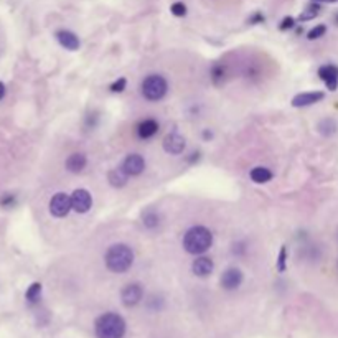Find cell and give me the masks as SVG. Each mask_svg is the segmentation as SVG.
I'll return each mask as SVG.
<instances>
[{
	"label": "cell",
	"mask_w": 338,
	"mask_h": 338,
	"mask_svg": "<svg viewBox=\"0 0 338 338\" xmlns=\"http://www.w3.org/2000/svg\"><path fill=\"white\" fill-rule=\"evenodd\" d=\"M104 262L111 273L122 274L125 271H129L132 264H134V253H132V249L127 244H112L104 256Z\"/></svg>",
	"instance_id": "6da1fadb"
},
{
	"label": "cell",
	"mask_w": 338,
	"mask_h": 338,
	"mask_svg": "<svg viewBox=\"0 0 338 338\" xmlns=\"http://www.w3.org/2000/svg\"><path fill=\"white\" fill-rule=\"evenodd\" d=\"M213 244V234L205 226H193L190 228L183 236V249L188 254H203Z\"/></svg>",
	"instance_id": "7a4b0ae2"
},
{
	"label": "cell",
	"mask_w": 338,
	"mask_h": 338,
	"mask_svg": "<svg viewBox=\"0 0 338 338\" xmlns=\"http://www.w3.org/2000/svg\"><path fill=\"white\" fill-rule=\"evenodd\" d=\"M94 332L97 338H122L125 335V322L119 314H103L96 319Z\"/></svg>",
	"instance_id": "3957f363"
},
{
	"label": "cell",
	"mask_w": 338,
	"mask_h": 338,
	"mask_svg": "<svg viewBox=\"0 0 338 338\" xmlns=\"http://www.w3.org/2000/svg\"><path fill=\"white\" fill-rule=\"evenodd\" d=\"M168 91V83L162 75H149L142 81V94L149 101H160Z\"/></svg>",
	"instance_id": "277c9868"
},
{
	"label": "cell",
	"mask_w": 338,
	"mask_h": 338,
	"mask_svg": "<svg viewBox=\"0 0 338 338\" xmlns=\"http://www.w3.org/2000/svg\"><path fill=\"white\" fill-rule=\"evenodd\" d=\"M73 210L71 196L66 193H56L50 201V213L56 218H64Z\"/></svg>",
	"instance_id": "5b68a950"
},
{
	"label": "cell",
	"mask_w": 338,
	"mask_h": 338,
	"mask_svg": "<svg viewBox=\"0 0 338 338\" xmlns=\"http://www.w3.org/2000/svg\"><path fill=\"white\" fill-rule=\"evenodd\" d=\"M71 203H73V210H75L76 213H88L92 207V196L88 190L78 188L73 191Z\"/></svg>",
	"instance_id": "8992f818"
},
{
	"label": "cell",
	"mask_w": 338,
	"mask_h": 338,
	"mask_svg": "<svg viewBox=\"0 0 338 338\" xmlns=\"http://www.w3.org/2000/svg\"><path fill=\"white\" fill-rule=\"evenodd\" d=\"M142 297L144 290L141 284H127L121 292V300L125 307H136L142 300Z\"/></svg>",
	"instance_id": "52a82bcc"
},
{
	"label": "cell",
	"mask_w": 338,
	"mask_h": 338,
	"mask_svg": "<svg viewBox=\"0 0 338 338\" xmlns=\"http://www.w3.org/2000/svg\"><path fill=\"white\" fill-rule=\"evenodd\" d=\"M243 279H244V276H243V273H241V269H238V267H228V269L223 273L220 282H221V287H223L224 290H236V289L243 284Z\"/></svg>",
	"instance_id": "ba28073f"
},
{
	"label": "cell",
	"mask_w": 338,
	"mask_h": 338,
	"mask_svg": "<svg viewBox=\"0 0 338 338\" xmlns=\"http://www.w3.org/2000/svg\"><path fill=\"white\" fill-rule=\"evenodd\" d=\"M145 168V160L141 154H129L122 162V170L129 177H137L141 175Z\"/></svg>",
	"instance_id": "9c48e42d"
},
{
	"label": "cell",
	"mask_w": 338,
	"mask_h": 338,
	"mask_svg": "<svg viewBox=\"0 0 338 338\" xmlns=\"http://www.w3.org/2000/svg\"><path fill=\"white\" fill-rule=\"evenodd\" d=\"M185 137L177 134V132H172V134L165 136L163 139V150L170 155H180L185 150Z\"/></svg>",
	"instance_id": "30bf717a"
},
{
	"label": "cell",
	"mask_w": 338,
	"mask_h": 338,
	"mask_svg": "<svg viewBox=\"0 0 338 338\" xmlns=\"http://www.w3.org/2000/svg\"><path fill=\"white\" fill-rule=\"evenodd\" d=\"M323 99V92L322 91H312V92H300L292 99V106L294 108H307V106L317 104Z\"/></svg>",
	"instance_id": "8fae6325"
},
{
	"label": "cell",
	"mask_w": 338,
	"mask_h": 338,
	"mask_svg": "<svg viewBox=\"0 0 338 338\" xmlns=\"http://www.w3.org/2000/svg\"><path fill=\"white\" fill-rule=\"evenodd\" d=\"M319 76L325 81L330 91H336L338 88V68L333 64H325L319 70Z\"/></svg>",
	"instance_id": "7c38bea8"
},
{
	"label": "cell",
	"mask_w": 338,
	"mask_h": 338,
	"mask_svg": "<svg viewBox=\"0 0 338 338\" xmlns=\"http://www.w3.org/2000/svg\"><path fill=\"white\" fill-rule=\"evenodd\" d=\"M213 269H215V264L207 256L196 257L193 264H191V271H193V274L198 277H208L211 273H213Z\"/></svg>",
	"instance_id": "4fadbf2b"
},
{
	"label": "cell",
	"mask_w": 338,
	"mask_h": 338,
	"mask_svg": "<svg viewBox=\"0 0 338 338\" xmlns=\"http://www.w3.org/2000/svg\"><path fill=\"white\" fill-rule=\"evenodd\" d=\"M56 40L63 48L70 50V51H75V50L79 48V38L70 30H58L56 31Z\"/></svg>",
	"instance_id": "5bb4252c"
},
{
	"label": "cell",
	"mask_w": 338,
	"mask_h": 338,
	"mask_svg": "<svg viewBox=\"0 0 338 338\" xmlns=\"http://www.w3.org/2000/svg\"><path fill=\"white\" fill-rule=\"evenodd\" d=\"M86 163H88V158L81 152H76V154H71L66 160V170L71 172V174H79L86 168Z\"/></svg>",
	"instance_id": "9a60e30c"
},
{
	"label": "cell",
	"mask_w": 338,
	"mask_h": 338,
	"mask_svg": "<svg viewBox=\"0 0 338 338\" xmlns=\"http://www.w3.org/2000/svg\"><path fill=\"white\" fill-rule=\"evenodd\" d=\"M158 132V122L155 119H144V121L137 125V136L141 139H150Z\"/></svg>",
	"instance_id": "2e32d148"
},
{
	"label": "cell",
	"mask_w": 338,
	"mask_h": 338,
	"mask_svg": "<svg viewBox=\"0 0 338 338\" xmlns=\"http://www.w3.org/2000/svg\"><path fill=\"white\" fill-rule=\"evenodd\" d=\"M127 178H129V175L122 170V167L121 168H112L108 174V180L114 188H122L124 185L127 183Z\"/></svg>",
	"instance_id": "e0dca14e"
},
{
	"label": "cell",
	"mask_w": 338,
	"mask_h": 338,
	"mask_svg": "<svg viewBox=\"0 0 338 338\" xmlns=\"http://www.w3.org/2000/svg\"><path fill=\"white\" fill-rule=\"evenodd\" d=\"M251 178H253L254 183H267L273 180V172H271L269 168L266 167H254L253 170H251Z\"/></svg>",
	"instance_id": "ac0fdd59"
},
{
	"label": "cell",
	"mask_w": 338,
	"mask_h": 338,
	"mask_svg": "<svg viewBox=\"0 0 338 338\" xmlns=\"http://www.w3.org/2000/svg\"><path fill=\"white\" fill-rule=\"evenodd\" d=\"M142 223L145 228L154 229L158 226V223H160V216H158L155 210H145L142 213Z\"/></svg>",
	"instance_id": "d6986e66"
},
{
	"label": "cell",
	"mask_w": 338,
	"mask_h": 338,
	"mask_svg": "<svg viewBox=\"0 0 338 338\" xmlns=\"http://www.w3.org/2000/svg\"><path fill=\"white\" fill-rule=\"evenodd\" d=\"M26 300H28L30 303H37L40 300V297H42V284L40 282H33L31 286L26 289Z\"/></svg>",
	"instance_id": "ffe728a7"
},
{
	"label": "cell",
	"mask_w": 338,
	"mask_h": 338,
	"mask_svg": "<svg viewBox=\"0 0 338 338\" xmlns=\"http://www.w3.org/2000/svg\"><path fill=\"white\" fill-rule=\"evenodd\" d=\"M224 78H226V70H224V66L220 63L213 64V68H211V79H213V83L216 86H221L224 83Z\"/></svg>",
	"instance_id": "44dd1931"
},
{
	"label": "cell",
	"mask_w": 338,
	"mask_h": 338,
	"mask_svg": "<svg viewBox=\"0 0 338 338\" xmlns=\"http://www.w3.org/2000/svg\"><path fill=\"white\" fill-rule=\"evenodd\" d=\"M319 132L322 136H332L336 132V122L333 121V119H323V121L319 122Z\"/></svg>",
	"instance_id": "7402d4cb"
},
{
	"label": "cell",
	"mask_w": 338,
	"mask_h": 338,
	"mask_svg": "<svg viewBox=\"0 0 338 338\" xmlns=\"http://www.w3.org/2000/svg\"><path fill=\"white\" fill-rule=\"evenodd\" d=\"M319 12H320V5H319V4H312V5H309L307 9L300 13L299 20H300V22H307V20H312V18H315L317 15H319Z\"/></svg>",
	"instance_id": "603a6c76"
},
{
	"label": "cell",
	"mask_w": 338,
	"mask_h": 338,
	"mask_svg": "<svg viewBox=\"0 0 338 338\" xmlns=\"http://www.w3.org/2000/svg\"><path fill=\"white\" fill-rule=\"evenodd\" d=\"M287 267V246H282L279 251V257H277V269L279 273H284Z\"/></svg>",
	"instance_id": "cb8c5ba5"
},
{
	"label": "cell",
	"mask_w": 338,
	"mask_h": 338,
	"mask_svg": "<svg viewBox=\"0 0 338 338\" xmlns=\"http://www.w3.org/2000/svg\"><path fill=\"white\" fill-rule=\"evenodd\" d=\"M170 12L174 13L175 17H185L187 15V7H185L183 2H175V4H172Z\"/></svg>",
	"instance_id": "d4e9b609"
},
{
	"label": "cell",
	"mask_w": 338,
	"mask_h": 338,
	"mask_svg": "<svg viewBox=\"0 0 338 338\" xmlns=\"http://www.w3.org/2000/svg\"><path fill=\"white\" fill-rule=\"evenodd\" d=\"M325 31H327V26H325V25H317L315 28H312V30L309 31L307 38H309V40H317V38H320V37L325 35Z\"/></svg>",
	"instance_id": "484cf974"
},
{
	"label": "cell",
	"mask_w": 338,
	"mask_h": 338,
	"mask_svg": "<svg viewBox=\"0 0 338 338\" xmlns=\"http://www.w3.org/2000/svg\"><path fill=\"white\" fill-rule=\"evenodd\" d=\"M246 243L244 241H236L233 244V248H231V253H233L234 256H244L246 254Z\"/></svg>",
	"instance_id": "4316f807"
},
{
	"label": "cell",
	"mask_w": 338,
	"mask_h": 338,
	"mask_svg": "<svg viewBox=\"0 0 338 338\" xmlns=\"http://www.w3.org/2000/svg\"><path fill=\"white\" fill-rule=\"evenodd\" d=\"M125 86H127V81H125V78H119L117 81H114L111 84V91L112 92H122L125 89Z\"/></svg>",
	"instance_id": "83f0119b"
},
{
	"label": "cell",
	"mask_w": 338,
	"mask_h": 338,
	"mask_svg": "<svg viewBox=\"0 0 338 338\" xmlns=\"http://www.w3.org/2000/svg\"><path fill=\"white\" fill-rule=\"evenodd\" d=\"M295 25V20L292 18V17H286L281 22V25H279V28L282 30V31H286V30H289V28H292V26Z\"/></svg>",
	"instance_id": "f1b7e54d"
},
{
	"label": "cell",
	"mask_w": 338,
	"mask_h": 338,
	"mask_svg": "<svg viewBox=\"0 0 338 338\" xmlns=\"http://www.w3.org/2000/svg\"><path fill=\"white\" fill-rule=\"evenodd\" d=\"M264 22V15L261 12H256V13H253L251 15V18H249V23H253V25H256V23H262Z\"/></svg>",
	"instance_id": "f546056e"
},
{
	"label": "cell",
	"mask_w": 338,
	"mask_h": 338,
	"mask_svg": "<svg viewBox=\"0 0 338 338\" xmlns=\"http://www.w3.org/2000/svg\"><path fill=\"white\" fill-rule=\"evenodd\" d=\"M198 158H200V152H191L187 160H188V163H195V162H198Z\"/></svg>",
	"instance_id": "4dcf8cb0"
},
{
	"label": "cell",
	"mask_w": 338,
	"mask_h": 338,
	"mask_svg": "<svg viewBox=\"0 0 338 338\" xmlns=\"http://www.w3.org/2000/svg\"><path fill=\"white\" fill-rule=\"evenodd\" d=\"M203 139H205V141H210V139H213V132H211L210 129H205L203 130Z\"/></svg>",
	"instance_id": "1f68e13d"
},
{
	"label": "cell",
	"mask_w": 338,
	"mask_h": 338,
	"mask_svg": "<svg viewBox=\"0 0 338 338\" xmlns=\"http://www.w3.org/2000/svg\"><path fill=\"white\" fill-rule=\"evenodd\" d=\"M5 92H7V88H5V84L0 81V101L5 97Z\"/></svg>",
	"instance_id": "d6a6232c"
},
{
	"label": "cell",
	"mask_w": 338,
	"mask_h": 338,
	"mask_svg": "<svg viewBox=\"0 0 338 338\" xmlns=\"http://www.w3.org/2000/svg\"><path fill=\"white\" fill-rule=\"evenodd\" d=\"M315 2H336V0H315Z\"/></svg>",
	"instance_id": "836d02e7"
}]
</instances>
